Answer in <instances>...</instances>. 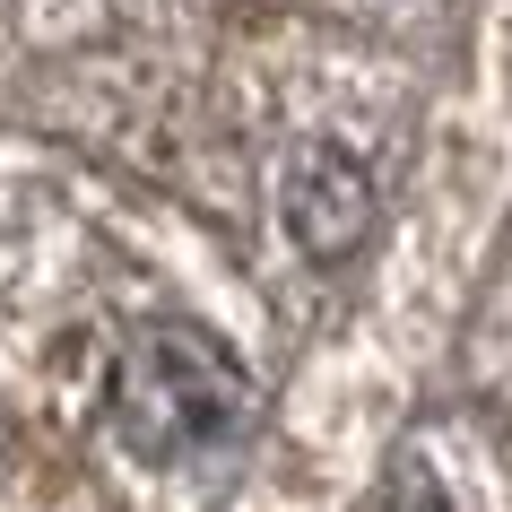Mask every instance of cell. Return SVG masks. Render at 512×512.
<instances>
[{"label": "cell", "instance_id": "cell-1", "mask_svg": "<svg viewBox=\"0 0 512 512\" xmlns=\"http://www.w3.org/2000/svg\"><path fill=\"white\" fill-rule=\"evenodd\" d=\"M252 417V382L235 348L191 313H139L113 348L105 382V426L122 434L131 460H191L235 443Z\"/></svg>", "mask_w": 512, "mask_h": 512}, {"label": "cell", "instance_id": "cell-2", "mask_svg": "<svg viewBox=\"0 0 512 512\" xmlns=\"http://www.w3.org/2000/svg\"><path fill=\"white\" fill-rule=\"evenodd\" d=\"M278 217H287V235H296L304 261H348L365 226H374V174L348 157V148H296L287 165V183H278Z\"/></svg>", "mask_w": 512, "mask_h": 512}, {"label": "cell", "instance_id": "cell-3", "mask_svg": "<svg viewBox=\"0 0 512 512\" xmlns=\"http://www.w3.org/2000/svg\"><path fill=\"white\" fill-rule=\"evenodd\" d=\"M382 512H452V495H443V478L426 469V452H417V443H400V452H391V478H382Z\"/></svg>", "mask_w": 512, "mask_h": 512}]
</instances>
